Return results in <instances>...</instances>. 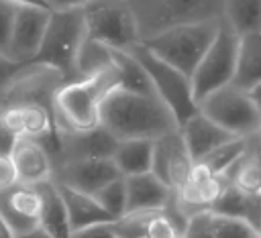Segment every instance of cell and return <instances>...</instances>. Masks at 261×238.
<instances>
[{"label":"cell","instance_id":"obj_15","mask_svg":"<svg viewBox=\"0 0 261 238\" xmlns=\"http://www.w3.org/2000/svg\"><path fill=\"white\" fill-rule=\"evenodd\" d=\"M116 144L118 140L104 126H96L84 132H69L59 128V153L53 161V167L80 159H112Z\"/></svg>","mask_w":261,"mask_h":238},{"label":"cell","instance_id":"obj_43","mask_svg":"<svg viewBox=\"0 0 261 238\" xmlns=\"http://www.w3.org/2000/svg\"><path fill=\"white\" fill-rule=\"evenodd\" d=\"M18 238H53V236L47 234V232L41 230V228H35L33 232H29V234H24V236H18Z\"/></svg>","mask_w":261,"mask_h":238},{"label":"cell","instance_id":"obj_26","mask_svg":"<svg viewBox=\"0 0 261 238\" xmlns=\"http://www.w3.org/2000/svg\"><path fill=\"white\" fill-rule=\"evenodd\" d=\"M110 67L116 77V87L137 94H153L149 79L139 61L124 49H110Z\"/></svg>","mask_w":261,"mask_h":238},{"label":"cell","instance_id":"obj_17","mask_svg":"<svg viewBox=\"0 0 261 238\" xmlns=\"http://www.w3.org/2000/svg\"><path fill=\"white\" fill-rule=\"evenodd\" d=\"M177 130L181 134V140L192 157V161L196 163L198 159H202L204 155H208L212 148L220 146L222 142H228L232 138H239V136H232L228 134L224 128H220L218 124H214L210 118H206L202 112H194L192 116H188L184 122L177 124Z\"/></svg>","mask_w":261,"mask_h":238},{"label":"cell","instance_id":"obj_12","mask_svg":"<svg viewBox=\"0 0 261 238\" xmlns=\"http://www.w3.org/2000/svg\"><path fill=\"white\" fill-rule=\"evenodd\" d=\"M194 161L181 140L179 130H171L153 140L151 173L171 191L179 189L190 177Z\"/></svg>","mask_w":261,"mask_h":238},{"label":"cell","instance_id":"obj_33","mask_svg":"<svg viewBox=\"0 0 261 238\" xmlns=\"http://www.w3.org/2000/svg\"><path fill=\"white\" fill-rule=\"evenodd\" d=\"M184 238H212L210 232V212H198L188 218L184 228Z\"/></svg>","mask_w":261,"mask_h":238},{"label":"cell","instance_id":"obj_9","mask_svg":"<svg viewBox=\"0 0 261 238\" xmlns=\"http://www.w3.org/2000/svg\"><path fill=\"white\" fill-rule=\"evenodd\" d=\"M63 83H65V77L55 67L39 61L22 63L2 83L0 108L27 106V104L53 108V96Z\"/></svg>","mask_w":261,"mask_h":238},{"label":"cell","instance_id":"obj_23","mask_svg":"<svg viewBox=\"0 0 261 238\" xmlns=\"http://www.w3.org/2000/svg\"><path fill=\"white\" fill-rule=\"evenodd\" d=\"M224 181L232 183L247 195L261 197V159H259V134H255L247 146V151L239 157V161L220 175Z\"/></svg>","mask_w":261,"mask_h":238},{"label":"cell","instance_id":"obj_42","mask_svg":"<svg viewBox=\"0 0 261 238\" xmlns=\"http://www.w3.org/2000/svg\"><path fill=\"white\" fill-rule=\"evenodd\" d=\"M0 238H16V236H14V232L8 228V224L4 222L2 214H0Z\"/></svg>","mask_w":261,"mask_h":238},{"label":"cell","instance_id":"obj_27","mask_svg":"<svg viewBox=\"0 0 261 238\" xmlns=\"http://www.w3.org/2000/svg\"><path fill=\"white\" fill-rule=\"evenodd\" d=\"M222 22L237 37L261 31V0H224Z\"/></svg>","mask_w":261,"mask_h":238},{"label":"cell","instance_id":"obj_19","mask_svg":"<svg viewBox=\"0 0 261 238\" xmlns=\"http://www.w3.org/2000/svg\"><path fill=\"white\" fill-rule=\"evenodd\" d=\"M230 83L261 100V31L239 37Z\"/></svg>","mask_w":261,"mask_h":238},{"label":"cell","instance_id":"obj_11","mask_svg":"<svg viewBox=\"0 0 261 238\" xmlns=\"http://www.w3.org/2000/svg\"><path fill=\"white\" fill-rule=\"evenodd\" d=\"M49 12H51L49 8H39V6H16L8 45L4 51L6 59L18 65L35 59L49 20Z\"/></svg>","mask_w":261,"mask_h":238},{"label":"cell","instance_id":"obj_5","mask_svg":"<svg viewBox=\"0 0 261 238\" xmlns=\"http://www.w3.org/2000/svg\"><path fill=\"white\" fill-rule=\"evenodd\" d=\"M198 112L232 136H253L261 128V100L228 83L198 102Z\"/></svg>","mask_w":261,"mask_h":238},{"label":"cell","instance_id":"obj_25","mask_svg":"<svg viewBox=\"0 0 261 238\" xmlns=\"http://www.w3.org/2000/svg\"><path fill=\"white\" fill-rule=\"evenodd\" d=\"M151 155L153 140H118L112 163L122 177H130L151 171Z\"/></svg>","mask_w":261,"mask_h":238},{"label":"cell","instance_id":"obj_35","mask_svg":"<svg viewBox=\"0 0 261 238\" xmlns=\"http://www.w3.org/2000/svg\"><path fill=\"white\" fill-rule=\"evenodd\" d=\"M147 238H184L163 216H157L153 222H151V226H149V230H147Z\"/></svg>","mask_w":261,"mask_h":238},{"label":"cell","instance_id":"obj_38","mask_svg":"<svg viewBox=\"0 0 261 238\" xmlns=\"http://www.w3.org/2000/svg\"><path fill=\"white\" fill-rule=\"evenodd\" d=\"M16 136L14 134H10L2 124H0V157H10V153H12V148H14V144H16Z\"/></svg>","mask_w":261,"mask_h":238},{"label":"cell","instance_id":"obj_36","mask_svg":"<svg viewBox=\"0 0 261 238\" xmlns=\"http://www.w3.org/2000/svg\"><path fill=\"white\" fill-rule=\"evenodd\" d=\"M69 238H116V236L110 228V222H106V224H94V226L75 230L71 232Z\"/></svg>","mask_w":261,"mask_h":238},{"label":"cell","instance_id":"obj_29","mask_svg":"<svg viewBox=\"0 0 261 238\" xmlns=\"http://www.w3.org/2000/svg\"><path fill=\"white\" fill-rule=\"evenodd\" d=\"M253 136H255V134H253ZM253 136H243V138H232V140H228V142H222L220 146L212 148L208 155H204L202 159H198L196 163H198L200 167H204L208 173L220 177V175H224V173L239 161V157L247 151V146H249V142H251Z\"/></svg>","mask_w":261,"mask_h":238},{"label":"cell","instance_id":"obj_41","mask_svg":"<svg viewBox=\"0 0 261 238\" xmlns=\"http://www.w3.org/2000/svg\"><path fill=\"white\" fill-rule=\"evenodd\" d=\"M4 2H10L14 6H39V8H49L45 0H4Z\"/></svg>","mask_w":261,"mask_h":238},{"label":"cell","instance_id":"obj_21","mask_svg":"<svg viewBox=\"0 0 261 238\" xmlns=\"http://www.w3.org/2000/svg\"><path fill=\"white\" fill-rule=\"evenodd\" d=\"M55 185H57V189L61 193V199H63V205H65V212H67V222H69V230L71 232L88 228V226H94V224H106V222L112 220L104 212V207L96 201V197L92 193H84V191L59 185V183H55Z\"/></svg>","mask_w":261,"mask_h":238},{"label":"cell","instance_id":"obj_1","mask_svg":"<svg viewBox=\"0 0 261 238\" xmlns=\"http://www.w3.org/2000/svg\"><path fill=\"white\" fill-rule=\"evenodd\" d=\"M100 126L116 140H155L175 130L177 122L153 94L112 87L100 108Z\"/></svg>","mask_w":261,"mask_h":238},{"label":"cell","instance_id":"obj_24","mask_svg":"<svg viewBox=\"0 0 261 238\" xmlns=\"http://www.w3.org/2000/svg\"><path fill=\"white\" fill-rule=\"evenodd\" d=\"M259 207H261V197H253L243 193L241 189H237L232 183H224L220 195L216 197L214 205L210 207L212 214L218 216H228V218H239L249 222L251 226L261 230L259 224Z\"/></svg>","mask_w":261,"mask_h":238},{"label":"cell","instance_id":"obj_34","mask_svg":"<svg viewBox=\"0 0 261 238\" xmlns=\"http://www.w3.org/2000/svg\"><path fill=\"white\" fill-rule=\"evenodd\" d=\"M14 10H16L14 4L0 0V55H4L6 45H8V37H10V26H12Z\"/></svg>","mask_w":261,"mask_h":238},{"label":"cell","instance_id":"obj_4","mask_svg":"<svg viewBox=\"0 0 261 238\" xmlns=\"http://www.w3.org/2000/svg\"><path fill=\"white\" fill-rule=\"evenodd\" d=\"M139 39H147L169 26L222 20L224 0H128Z\"/></svg>","mask_w":261,"mask_h":238},{"label":"cell","instance_id":"obj_13","mask_svg":"<svg viewBox=\"0 0 261 238\" xmlns=\"http://www.w3.org/2000/svg\"><path fill=\"white\" fill-rule=\"evenodd\" d=\"M0 214L14 236H24L39 228L41 195L35 185L14 183L0 191Z\"/></svg>","mask_w":261,"mask_h":238},{"label":"cell","instance_id":"obj_32","mask_svg":"<svg viewBox=\"0 0 261 238\" xmlns=\"http://www.w3.org/2000/svg\"><path fill=\"white\" fill-rule=\"evenodd\" d=\"M96 201L104 207V212L114 220L126 210V189H124V177H116L102 185L96 193H92Z\"/></svg>","mask_w":261,"mask_h":238},{"label":"cell","instance_id":"obj_22","mask_svg":"<svg viewBox=\"0 0 261 238\" xmlns=\"http://www.w3.org/2000/svg\"><path fill=\"white\" fill-rule=\"evenodd\" d=\"M39 195H41V216H39V228L51 234L53 238H69V222H67V212L61 199V193L55 185L53 179L37 183L35 185Z\"/></svg>","mask_w":261,"mask_h":238},{"label":"cell","instance_id":"obj_39","mask_svg":"<svg viewBox=\"0 0 261 238\" xmlns=\"http://www.w3.org/2000/svg\"><path fill=\"white\" fill-rule=\"evenodd\" d=\"M16 67H18V63H14V61L6 59L4 55H0V87H2V83L14 73Z\"/></svg>","mask_w":261,"mask_h":238},{"label":"cell","instance_id":"obj_2","mask_svg":"<svg viewBox=\"0 0 261 238\" xmlns=\"http://www.w3.org/2000/svg\"><path fill=\"white\" fill-rule=\"evenodd\" d=\"M112 87H116L112 67L90 77L65 81L53 96V116L57 128L84 132L100 126V108Z\"/></svg>","mask_w":261,"mask_h":238},{"label":"cell","instance_id":"obj_8","mask_svg":"<svg viewBox=\"0 0 261 238\" xmlns=\"http://www.w3.org/2000/svg\"><path fill=\"white\" fill-rule=\"evenodd\" d=\"M128 51L139 61V65L143 67L153 96L171 112V116L175 118L177 124L184 122L188 116H192L198 110V104L194 100L188 75H184L181 71H177L169 63L155 57L141 43L133 45Z\"/></svg>","mask_w":261,"mask_h":238},{"label":"cell","instance_id":"obj_6","mask_svg":"<svg viewBox=\"0 0 261 238\" xmlns=\"http://www.w3.org/2000/svg\"><path fill=\"white\" fill-rule=\"evenodd\" d=\"M84 20L77 8H59L49 12V20L33 61L45 63L61 71L65 81L73 79V61L84 41Z\"/></svg>","mask_w":261,"mask_h":238},{"label":"cell","instance_id":"obj_20","mask_svg":"<svg viewBox=\"0 0 261 238\" xmlns=\"http://www.w3.org/2000/svg\"><path fill=\"white\" fill-rule=\"evenodd\" d=\"M126 189V210H155L161 212L171 197V189H167L151 171L124 177Z\"/></svg>","mask_w":261,"mask_h":238},{"label":"cell","instance_id":"obj_31","mask_svg":"<svg viewBox=\"0 0 261 238\" xmlns=\"http://www.w3.org/2000/svg\"><path fill=\"white\" fill-rule=\"evenodd\" d=\"M210 232L212 238H261V230L245 220L218 216L210 212Z\"/></svg>","mask_w":261,"mask_h":238},{"label":"cell","instance_id":"obj_18","mask_svg":"<svg viewBox=\"0 0 261 238\" xmlns=\"http://www.w3.org/2000/svg\"><path fill=\"white\" fill-rule=\"evenodd\" d=\"M10 161L14 165L16 183L20 185H37L53 177V161L37 140L18 138L10 153Z\"/></svg>","mask_w":261,"mask_h":238},{"label":"cell","instance_id":"obj_7","mask_svg":"<svg viewBox=\"0 0 261 238\" xmlns=\"http://www.w3.org/2000/svg\"><path fill=\"white\" fill-rule=\"evenodd\" d=\"M80 10L86 39L124 51L141 41L128 0H88Z\"/></svg>","mask_w":261,"mask_h":238},{"label":"cell","instance_id":"obj_40","mask_svg":"<svg viewBox=\"0 0 261 238\" xmlns=\"http://www.w3.org/2000/svg\"><path fill=\"white\" fill-rule=\"evenodd\" d=\"M49 10H59V8H77L82 4H86L88 0H45Z\"/></svg>","mask_w":261,"mask_h":238},{"label":"cell","instance_id":"obj_14","mask_svg":"<svg viewBox=\"0 0 261 238\" xmlns=\"http://www.w3.org/2000/svg\"><path fill=\"white\" fill-rule=\"evenodd\" d=\"M122 177L112 159H80L65 161L53 167V181L84 193H96L108 181Z\"/></svg>","mask_w":261,"mask_h":238},{"label":"cell","instance_id":"obj_30","mask_svg":"<svg viewBox=\"0 0 261 238\" xmlns=\"http://www.w3.org/2000/svg\"><path fill=\"white\" fill-rule=\"evenodd\" d=\"M161 216L155 210H130L110 220V228L116 238H147V230L151 222Z\"/></svg>","mask_w":261,"mask_h":238},{"label":"cell","instance_id":"obj_28","mask_svg":"<svg viewBox=\"0 0 261 238\" xmlns=\"http://www.w3.org/2000/svg\"><path fill=\"white\" fill-rule=\"evenodd\" d=\"M110 69V47H104L92 39L82 41L75 61H73V79L90 77Z\"/></svg>","mask_w":261,"mask_h":238},{"label":"cell","instance_id":"obj_10","mask_svg":"<svg viewBox=\"0 0 261 238\" xmlns=\"http://www.w3.org/2000/svg\"><path fill=\"white\" fill-rule=\"evenodd\" d=\"M237 45H239V37L224 22H220L214 41L210 43V47L206 49V53L202 55V59L198 61L196 69L190 75V85L196 104L210 92L228 85L232 81Z\"/></svg>","mask_w":261,"mask_h":238},{"label":"cell","instance_id":"obj_3","mask_svg":"<svg viewBox=\"0 0 261 238\" xmlns=\"http://www.w3.org/2000/svg\"><path fill=\"white\" fill-rule=\"evenodd\" d=\"M222 20H204L169 26L161 33H155L139 41L147 51H151L161 61L169 63L184 75H192L198 61L214 41Z\"/></svg>","mask_w":261,"mask_h":238},{"label":"cell","instance_id":"obj_16","mask_svg":"<svg viewBox=\"0 0 261 238\" xmlns=\"http://www.w3.org/2000/svg\"><path fill=\"white\" fill-rule=\"evenodd\" d=\"M224 183L226 181L222 177L212 175L204 167L194 163L192 173L186 179V183L173 191V199L186 218H190L198 212H210V207L214 205L216 197L220 195Z\"/></svg>","mask_w":261,"mask_h":238},{"label":"cell","instance_id":"obj_37","mask_svg":"<svg viewBox=\"0 0 261 238\" xmlns=\"http://www.w3.org/2000/svg\"><path fill=\"white\" fill-rule=\"evenodd\" d=\"M16 183V173L10 157H0V191Z\"/></svg>","mask_w":261,"mask_h":238}]
</instances>
